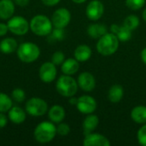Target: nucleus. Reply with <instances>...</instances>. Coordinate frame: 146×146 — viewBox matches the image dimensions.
I'll return each instance as SVG.
<instances>
[{"label": "nucleus", "instance_id": "obj_1", "mask_svg": "<svg viewBox=\"0 0 146 146\" xmlns=\"http://www.w3.org/2000/svg\"><path fill=\"white\" fill-rule=\"evenodd\" d=\"M99 54L108 56L115 54L119 48V39L117 36L112 33H107L98 38L96 45Z\"/></svg>", "mask_w": 146, "mask_h": 146}, {"label": "nucleus", "instance_id": "obj_2", "mask_svg": "<svg viewBox=\"0 0 146 146\" xmlns=\"http://www.w3.org/2000/svg\"><path fill=\"white\" fill-rule=\"evenodd\" d=\"M56 127L52 121H42L38 123L33 132L34 139L40 144L51 142L56 135Z\"/></svg>", "mask_w": 146, "mask_h": 146}, {"label": "nucleus", "instance_id": "obj_3", "mask_svg": "<svg viewBox=\"0 0 146 146\" xmlns=\"http://www.w3.org/2000/svg\"><path fill=\"white\" fill-rule=\"evenodd\" d=\"M29 25L32 33L40 37L50 35L53 29L51 19L48 18L44 15H36L31 19Z\"/></svg>", "mask_w": 146, "mask_h": 146}, {"label": "nucleus", "instance_id": "obj_4", "mask_svg": "<svg viewBox=\"0 0 146 146\" xmlns=\"http://www.w3.org/2000/svg\"><path fill=\"white\" fill-rule=\"evenodd\" d=\"M16 54L21 62L31 63L38 60L39 57L40 49L36 44L33 42H24L18 46Z\"/></svg>", "mask_w": 146, "mask_h": 146}, {"label": "nucleus", "instance_id": "obj_5", "mask_svg": "<svg viewBox=\"0 0 146 146\" xmlns=\"http://www.w3.org/2000/svg\"><path fill=\"white\" fill-rule=\"evenodd\" d=\"M77 81L71 77V75L63 74L60 76L56 83V89L57 92L65 98H71L74 96L78 91Z\"/></svg>", "mask_w": 146, "mask_h": 146}, {"label": "nucleus", "instance_id": "obj_6", "mask_svg": "<svg viewBox=\"0 0 146 146\" xmlns=\"http://www.w3.org/2000/svg\"><path fill=\"white\" fill-rule=\"evenodd\" d=\"M25 110L27 114L34 117H38L43 116L46 113H48L49 108L48 104L43 98L35 97L27 101L25 105Z\"/></svg>", "mask_w": 146, "mask_h": 146}, {"label": "nucleus", "instance_id": "obj_7", "mask_svg": "<svg viewBox=\"0 0 146 146\" xmlns=\"http://www.w3.org/2000/svg\"><path fill=\"white\" fill-rule=\"evenodd\" d=\"M7 25L9 31L11 33L18 36L25 35L30 29V25L27 20L21 15H13L10 19L8 20Z\"/></svg>", "mask_w": 146, "mask_h": 146}, {"label": "nucleus", "instance_id": "obj_8", "mask_svg": "<svg viewBox=\"0 0 146 146\" xmlns=\"http://www.w3.org/2000/svg\"><path fill=\"white\" fill-rule=\"evenodd\" d=\"M71 21V13L66 8L56 9L51 16V21L54 27L65 28Z\"/></svg>", "mask_w": 146, "mask_h": 146}, {"label": "nucleus", "instance_id": "obj_9", "mask_svg": "<svg viewBox=\"0 0 146 146\" xmlns=\"http://www.w3.org/2000/svg\"><path fill=\"white\" fill-rule=\"evenodd\" d=\"M98 104L95 98L89 95H83L78 98L76 104L77 110L84 115H90L95 112Z\"/></svg>", "mask_w": 146, "mask_h": 146}, {"label": "nucleus", "instance_id": "obj_10", "mask_svg": "<svg viewBox=\"0 0 146 146\" xmlns=\"http://www.w3.org/2000/svg\"><path fill=\"white\" fill-rule=\"evenodd\" d=\"M56 66L52 62H44L38 70V77L44 83L53 82L56 78Z\"/></svg>", "mask_w": 146, "mask_h": 146}, {"label": "nucleus", "instance_id": "obj_11", "mask_svg": "<svg viewBox=\"0 0 146 146\" xmlns=\"http://www.w3.org/2000/svg\"><path fill=\"white\" fill-rule=\"evenodd\" d=\"M104 13V6L99 0L91 1L86 9V15L91 21H96L99 20Z\"/></svg>", "mask_w": 146, "mask_h": 146}, {"label": "nucleus", "instance_id": "obj_12", "mask_svg": "<svg viewBox=\"0 0 146 146\" xmlns=\"http://www.w3.org/2000/svg\"><path fill=\"white\" fill-rule=\"evenodd\" d=\"M79 87L84 92H92L96 86V80L93 74L89 72H83L80 74L77 80Z\"/></svg>", "mask_w": 146, "mask_h": 146}, {"label": "nucleus", "instance_id": "obj_13", "mask_svg": "<svg viewBox=\"0 0 146 146\" xmlns=\"http://www.w3.org/2000/svg\"><path fill=\"white\" fill-rule=\"evenodd\" d=\"M84 146H110V140L104 135L98 133H89L85 136Z\"/></svg>", "mask_w": 146, "mask_h": 146}, {"label": "nucleus", "instance_id": "obj_14", "mask_svg": "<svg viewBox=\"0 0 146 146\" xmlns=\"http://www.w3.org/2000/svg\"><path fill=\"white\" fill-rule=\"evenodd\" d=\"M8 118L14 124H21L27 119V112L19 106H12L8 111Z\"/></svg>", "mask_w": 146, "mask_h": 146}, {"label": "nucleus", "instance_id": "obj_15", "mask_svg": "<svg viewBox=\"0 0 146 146\" xmlns=\"http://www.w3.org/2000/svg\"><path fill=\"white\" fill-rule=\"evenodd\" d=\"M15 9V2L13 0H0V19H10L14 15Z\"/></svg>", "mask_w": 146, "mask_h": 146}, {"label": "nucleus", "instance_id": "obj_16", "mask_svg": "<svg viewBox=\"0 0 146 146\" xmlns=\"http://www.w3.org/2000/svg\"><path fill=\"white\" fill-rule=\"evenodd\" d=\"M66 116L65 110L62 106L55 104L48 110V117L50 121L53 123H60L62 122Z\"/></svg>", "mask_w": 146, "mask_h": 146}, {"label": "nucleus", "instance_id": "obj_17", "mask_svg": "<svg viewBox=\"0 0 146 146\" xmlns=\"http://www.w3.org/2000/svg\"><path fill=\"white\" fill-rule=\"evenodd\" d=\"M79 61H77L75 58H68L65 59V61L61 65V69L63 74L67 75H73L76 74L80 68Z\"/></svg>", "mask_w": 146, "mask_h": 146}, {"label": "nucleus", "instance_id": "obj_18", "mask_svg": "<svg viewBox=\"0 0 146 146\" xmlns=\"http://www.w3.org/2000/svg\"><path fill=\"white\" fill-rule=\"evenodd\" d=\"M98 123H99V119L96 115H92V114L88 115L84 120L83 124H82L84 135L86 136L92 133L98 127Z\"/></svg>", "mask_w": 146, "mask_h": 146}, {"label": "nucleus", "instance_id": "obj_19", "mask_svg": "<svg viewBox=\"0 0 146 146\" xmlns=\"http://www.w3.org/2000/svg\"><path fill=\"white\" fill-rule=\"evenodd\" d=\"M92 54V52L91 48L86 44H80L77 46L74 52V58L80 62L88 61L91 58Z\"/></svg>", "mask_w": 146, "mask_h": 146}, {"label": "nucleus", "instance_id": "obj_20", "mask_svg": "<svg viewBox=\"0 0 146 146\" xmlns=\"http://www.w3.org/2000/svg\"><path fill=\"white\" fill-rule=\"evenodd\" d=\"M17 41L13 38H5L0 42V51L3 54H11L18 48Z\"/></svg>", "mask_w": 146, "mask_h": 146}, {"label": "nucleus", "instance_id": "obj_21", "mask_svg": "<svg viewBox=\"0 0 146 146\" xmlns=\"http://www.w3.org/2000/svg\"><path fill=\"white\" fill-rule=\"evenodd\" d=\"M132 120L138 124L146 123V106L139 105L134 107L131 111Z\"/></svg>", "mask_w": 146, "mask_h": 146}, {"label": "nucleus", "instance_id": "obj_22", "mask_svg": "<svg viewBox=\"0 0 146 146\" xmlns=\"http://www.w3.org/2000/svg\"><path fill=\"white\" fill-rule=\"evenodd\" d=\"M124 96V90L121 86L120 85H114L112 86L109 92H108V98L111 103L116 104L119 103Z\"/></svg>", "mask_w": 146, "mask_h": 146}, {"label": "nucleus", "instance_id": "obj_23", "mask_svg": "<svg viewBox=\"0 0 146 146\" xmlns=\"http://www.w3.org/2000/svg\"><path fill=\"white\" fill-rule=\"evenodd\" d=\"M107 33V27L103 24H92L87 28V34L92 38H99Z\"/></svg>", "mask_w": 146, "mask_h": 146}, {"label": "nucleus", "instance_id": "obj_24", "mask_svg": "<svg viewBox=\"0 0 146 146\" xmlns=\"http://www.w3.org/2000/svg\"><path fill=\"white\" fill-rule=\"evenodd\" d=\"M13 106V99L9 95L0 92V112L6 113Z\"/></svg>", "mask_w": 146, "mask_h": 146}, {"label": "nucleus", "instance_id": "obj_25", "mask_svg": "<svg viewBox=\"0 0 146 146\" xmlns=\"http://www.w3.org/2000/svg\"><path fill=\"white\" fill-rule=\"evenodd\" d=\"M139 24H140L139 18L135 15H130L127 16L123 21V26H125L126 27H127L128 29H130L132 31L138 28Z\"/></svg>", "mask_w": 146, "mask_h": 146}, {"label": "nucleus", "instance_id": "obj_26", "mask_svg": "<svg viewBox=\"0 0 146 146\" xmlns=\"http://www.w3.org/2000/svg\"><path fill=\"white\" fill-rule=\"evenodd\" d=\"M132 30L128 29L127 27H126L125 26H121L118 31V33L115 34L119 39V41H121V42H127L128 40L131 39L132 38Z\"/></svg>", "mask_w": 146, "mask_h": 146}, {"label": "nucleus", "instance_id": "obj_27", "mask_svg": "<svg viewBox=\"0 0 146 146\" xmlns=\"http://www.w3.org/2000/svg\"><path fill=\"white\" fill-rule=\"evenodd\" d=\"M11 98L16 103H22L26 98V93L21 88H15L11 92Z\"/></svg>", "mask_w": 146, "mask_h": 146}, {"label": "nucleus", "instance_id": "obj_28", "mask_svg": "<svg viewBox=\"0 0 146 146\" xmlns=\"http://www.w3.org/2000/svg\"><path fill=\"white\" fill-rule=\"evenodd\" d=\"M146 0H126V5L132 10H139L145 4Z\"/></svg>", "mask_w": 146, "mask_h": 146}, {"label": "nucleus", "instance_id": "obj_29", "mask_svg": "<svg viewBox=\"0 0 146 146\" xmlns=\"http://www.w3.org/2000/svg\"><path fill=\"white\" fill-rule=\"evenodd\" d=\"M63 29L64 28H57V27H55L54 29H52L51 33H50V38L54 41L62 40L65 37V33Z\"/></svg>", "mask_w": 146, "mask_h": 146}, {"label": "nucleus", "instance_id": "obj_30", "mask_svg": "<svg viewBox=\"0 0 146 146\" xmlns=\"http://www.w3.org/2000/svg\"><path fill=\"white\" fill-rule=\"evenodd\" d=\"M65 61V55L63 52L58 50V51H56L52 56H51V62L56 65V66H59V65H62V62Z\"/></svg>", "mask_w": 146, "mask_h": 146}, {"label": "nucleus", "instance_id": "obj_31", "mask_svg": "<svg viewBox=\"0 0 146 146\" xmlns=\"http://www.w3.org/2000/svg\"><path fill=\"white\" fill-rule=\"evenodd\" d=\"M70 133V127L68 124L64 122L58 123L56 127V133L61 136H67Z\"/></svg>", "mask_w": 146, "mask_h": 146}, {"label": "nucleus", "instance_id": "obj_32", "mask_svg": "<svg viewBox=\"0 0 146 146\" xmlns=\"http://www.w3.org/2000/svg\"><path fill=\"white\" fill-rule=\"evenodd\" d=\"M137 139L139 143L143 146H146V123L139 129L137 133Z\"/></svg>", "mask_w": 146, "mask_h": 146}, {"label": "nucleus", "instance_id": "obj_33", "mask_svg": "<svg viewBox=\"0 0 146 146\" xmlns=\"http://www.w3.org/2000/svg\"><path fill=\"white\" fill-rule=\"evenodd\" d=\"M8 121H9L8 116L4 113L0 112V129L1 128H4L7 126Z\"/></svg>", "mask_w": 146, "mask_h": 146}, {"label": "nucleus", "instance_id": "obj_34", "mask_svg": "<svg viewBox=\"0 0 146 146\" xmlns=\"http://www.w3.org/2000/svg\"><path fill=\"white\" fill-rule=\"evenodd\" d=\"M9 32V27L8 25L3 22H0V37H3L7 34Z\"/></svg>", "mask_w": 146, "mask_h": 146}, {"label": "nucleus", "instance_id": "obj_35", "mask_svg": "<svg viewBox=\"0 0 146 146\" xmlns=\"http://www.w3.org/2000/svg\"><path fill=\"white\" fill-rule=\"evenodd\" d=\"M61 0H41V2L46 6H55L60 3Z\"/></svg>", "mask_w": 146, "mask_h": 146}, {"label": "nucleus", "instance_id": "obj_36", "mask_svg": "<svg viewBox=\"0 0 146 146\" xmlns=\"http://www.w3.org/2000/svg\"><path fill=\"white\" fill-rule=\"evenodd\" d=\"M120 27H121V26H119V25H117V24H113V25L110 26V31H111L112 33L116 34V33H118Z\"/></svg>", "mask_w": 146, "mask_h": 146}, {"label": "nucleus", "instance_id": "obj_37", "mask_svg": "<svg viewBox=\"0 0 146 146\" xmlns=\"http://www.w3.org/2000/svg\"><path fill=\"white\" fill-rule=\"evenodd\" d=\"M14 2H15V3H16L17 5L23 7V6H26V5L28 4L29 0H14Z\"/></svg>", "mask_w": 146, "mask_h": 146}, {"label": "nucleus", "instance_id": "obj_38", "mask_svg": "<svg viewBox=\"0 0 146 146\" xmlns=\"http://www.w3.org/2000/svg\"><path fill=\"white\" fill-rule=\"evenodd\" d=\"M140 56H141V59H142L143 62L145 64H146V47L142 50V51L140 53Z\"/></svg>", "mask_w": 146, "mask_h": 146}, {"label": "nucleus", "instance_id": "obj_39", "mask_svg": "<svg viewBox=\"0 0 146 146\" xmlns=\"http://www.w3.org/2000/svg\"><path fill=\"white\" fill-rule=\"evenodd\" d=\"M68 102H69V104H70L71 105H75V106H76L77 102H78V98H74V97L73 96V97L69 98Z\"/></svg>", "mask_w": 146, "mask_h": 146}, {"label": "nucleus", "instance_id": "obj_40", "mask_svg": "<svg viewBox=\"0 0 146 146\" xmlns=\"http://www.w3.org/2000/svg\"><path fill=\"white\" fill-rule=\"evenodd\" d=\"M74 3H78V4H80V3H85L86 1H87V0H72Z\"/></svg>", "mask_w": 146, "mask_h": 146}, {"label": "nucleus", "instance_id": "obj_41", "mask_svg": "<svg viewBox=\"0 0 146 146\" xmlns=\"http://www.w3.org/2000/svg\"><path fill=\"white\" fill-rule=\"evenodd\" d=\"M142 16H143V19H144V21H146V8L144 9V11H143V14H142Z\"/></svg>", "mask_w": 146, "mask_h": 146}]
</instances>
